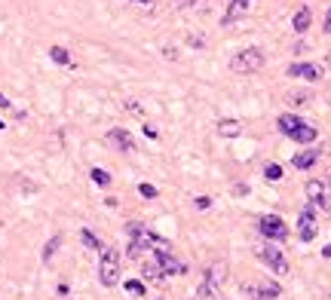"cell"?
<instances>
[{
    "instance_id": "cell-1",
    "label": "cell",
    "mask_w": 331,
    "mask_h": 300,
    "mask_svg": "<svg viewBox=\"0 0 331 300\" xmlns=\"http://www.w3.org/2000/svg\"><path fill=\"white\" fill-rule=\"evenodd\" d=\"M276 126H279L282 135H288L291 141H298V144H313V141H316V129H313L310 122H304L301 117H294V114H282L276 120Z\"/></svg>"
},
{
    "instance_id": "cell-2",
    "label": "cell",
    "mask_w": 331,
    "mask_h": 300,
    "mask_svg": "<svg viewBox=\"0 0 331 300\" xmlns=\"http://www.w3.org/2000/svg\"><path fill=\"white\" fill-rule=\"evenodd\" d=\"M98 279L104 288H114L120 279V254L114 248H101V263H98Z\"/></svg>"
},
{
    "instance_id": "cell-3",
    "label": "cell",
    "mask_w": 331,
    "mask_h": 300,
    "mask_svg": "<svg viewBox=\"0 0 331 300\" xmlns=\"http://www.w3.org/2000/svg\"><path fill=\"white\" fill-rule=\"evenodd\" d=\"M230 67L236 70V74H254V70L264 67V52L257 49V46L243 49V52H236V59L230 61Z\"/></svg>"
},
{
    "instance_id": "cell-4",
    "label": "cell",
    "mask_w": 331,
    "mask_h": 300,
    "mask_svg": "<svg viewBox=\"0 0 331 300\" xmlns=\"http://www.w3.org/2000/svg\"><path fill=\"white\" fill-rule=\"evenodd\" d=\"M157 263L163 267V273H166V276H184V273H187V263L178 260V257L172 254L169 242H160V248H157Z\"/></svg>"
},
{
    "instance_id": "cell-5",
    "label": "cell",
    "mask_w": 331,
    "mask_h": 300,
    "mask_svg": "<svg viewBox=\"0 0 331 300\" xmlns=\"http://www.w3.org/2000/svg\"><path fill=\"white\" fill-rule=\"evenodd\" d=\"M254 254L261 257L276 276H285V273H288V260H285V254H282L279 248H273V245H261V248H257Z\"/></svg>"
},
{
    "instance_id": "cell-6",
    "label": "cell",
    "mask_w": 331,
    "mask_h": 300,
    "mask_svg": "<svg viewBox=\"0 0 331 300\" xmlns=\"http://www.w3.org/2000/svg\"><path fill=\"white\" fill-rule=\"evenodd\" d=\"M126 233H129V239H132V245H138V248L144 251V248H151V245H160V239H157V233L151 230V227H144V224H126Z\"/></svg>"
},
{
    "instance_id": "cell-7",
    "label": "cell",
    "mask_w": 331,
    "mask_h": 300,
    "mask_svg": "<svg viewBox=\"0 0 331 300\" xmlns=\"http://www.w3.org/2000/svg\"><path fill=\"white\" fill-rule=\"evenodd\" d=\"M243 291L248 297H257V300H273L279 297V285L270 279H257V282H243Z\"/></svg>"
},
{
    "instance_id": "cell-8",
    "label": "cell",
    "mask_w": 331,
    "mask_h": 300,
    "mask_svg": "<svg viewBox=\"0 0 331 300\" xmlns=\"http://www.w3.org/2000/svg\"><path fill=\"white\" fill-rule=\"evenodd\" d=\"M257 230H261V236H267V239H285V236H288L285 221H282V218H276V215L257 218Z\"/></svg>"
},
{
    "instance_id": "cell-9",
    "label": "cell",
    "mask_w": 331,
    "mask_h": 300,
    "mask_svg": "<svg viewBox=\"0 0 331 300\" xmlns=\"http://www.w3.org/2000/svg\"><path fill=\"white\" fill-rule=\"evenodd\" d=\"M307 196L313 205H319V208H331V187L325 181H310L307 184Z\"/></svg>"
},
{
    "instance_id": "cell-10",
    "label": "cell",
    "mask_w": 331,
    "mask_h": 300,
    "mask_svg": "<svg viewBox=\"0 0 331 300\" xmlns=\"http://www.w3.org/2000/svg\"><path fill=\"white\" fill-rule=\"evenodd\" d=\"M298 236H301V242H313V239H316V215H313V208L301 211V218H298Z\"/></svg>"
},
{
    "instance_id": "cell-11",
    "label": "cell",
    "mask_w": 331,
    "mask_h": 300,
    "mask_svg": "<svg viewBox=\"0 0 331 300\" xmlns=\"http://www.w3.org/2000/svg\"><path fill=\"white\" fill-rule=\"evenodd\" d=\"M288 77H298V80H319L322 77V67L319 64H291L288 67Z\"/></svg>"
},
{
    "instance_id": "cell-12",
    "label": "cell",
    "mask_w": 331,
    "mask_h": 300,
    "mask_svg": "<svg viewBox=\"0 0 331 300\" xmlns=\"http://www.w3.org/2000/svg\"><path fill=\"white\" fill-rule=\"evenodd\" d=\"M107 141H110V144H114L117 150H123V153L135 150V141H132V135H129V132H123V129H110V132H107Z\"/></svg>"
},
{
    "instance_id": "cell-13",
    "label": "cell",
    "mask_w": 331,
    "mask_h": 300,
    "mask_svg": "<svg viewBox=\"0 0 331 300\" xmlns=\"http://www.w3.org/2000/svg\"><path fill=\"white\" fill-rule=\"evenodd\" d=\"M319 160V150H301V153H294V169H313Z\"/></svg>"
},
{
    "instance_id": "cell-14",
    "label": "cell",
    "mask_w": 331,
    "mask_h": 300,
    "mask_svg": "<svg viewBox=\"0 0 331 300\" xmlns=\"http://www.w3.org/2000/svg\"><path fill=\"white\" fill-rule=\"evenodd\" d=\"M310 22H313V12H310V6H301L298 12H294V31H298V34H304L307 28H310Z\"/></svg>"
},
{
    "instance_id": "cell-15",
    "label": "cell",
    "mask_w": 331,
    "mask_h": 300,
    "mask_svg": "<svg viewBox=\"0 0 331 300\" xmlns=\"http://www.w3.org/2000/svg\"><path fill=\"white\" fill-rule=\"evenodd\" d=\"M239 132H243V129H239L236 120H221L218 122V135H224V138H236Z\"/></svg>"
},
{
    "instance_id": "cell-16",
    "label": "cell",
    "mask_w": 331,
    "mask_h": 300,
    "mask_svg": "<svg viewBox=\"0 0 331 300\" xmlns=\"http://www.w3.org/2000/svg\"><path fill=\"white\" fill-rule=\"evenodd\" d=\"M163 276H166V273H163V267H160V263H157V257L144 263V279H151V282H160Z\"/></svg>"
},
{
    "instance_id": "cell-17",
    "label": "cell",
    "mask_w": 331,
    "mask_h": 300,
    "mask_svg": "<svg viewBox=\"0 0 331 300\" xmlns=\"http://www.w3.org/2000/svg\"><path fill=\"white\" fill-rule=\"evenodd\" d=\"M49 59L59 61V64H71V52H68L65 46H52V49H49Z\"/></svg>"
},
{
    "instance_id": "cell-18",
    "label": "cell",
    "mask_w": 331,
    "mask_h": 300,
    "mask_svg": "<svg viewBox=\"0 0 331 300\" xmlns=\"http://www.w3.org/2000/svg\"><path fill=\"white\" fill-rule=\"evenodd\" d=\"M196 300H218V294H215V285H212V282H202V285H199Z\"/></svg>"
},
{
    "instance_id": "cell-19",
    "label": "cell",
    "mask_w": 331,
    "mask_h": 300,
    "mask_svg": "<svg viewBox=\"0 0 331 300\" xmlns=\"http://www.w3.org/2000/svg\"><path fill=\"white\" fill-rule=\"evenodd\" d=\"M89 175H92V181H95L98 187H107V184H110V175H107L104 169H92Z\"/></svg>"
},
{
    "instance_id": "cell-20",
    "label": "cell",
    "mask_w": 331,
    "mask_h": 300,
    "mask_svg": "<svg viewBox=\"0 0 331 300\" xmlns=\"http://www.w3.org/2000/svg\"><path fill=\"white\" fill-rule=\"evenodd\" d=\"M80 239H83V245H86V248H92V251H95V248H101V242L95 239V233H89V230H83V233H80Z\"/></svg>"
},
{
    "instance_id": "cell-21",
    "label": "cell",
    "mask_w": 331,
    "mask_h": 300,
    "mask_svg": "<svg viewBox=\"0 0 331 300\" xmlns=\"http://www.w3.org/2000/svg\"><path fill=\"white\" fill-rule=\"evenodd\" d=\"M126 291L132 294V297H144V285H141L138 279H129V282H126Z\"/></svg>"
},
{
    "instance_id": "cell-22",
    "label": "cell",
    "mask_w": 331,
    "mask_h": 300,
    "mask_svg": "<svg viewBox=\"0 0 331 300\" xmlns=\"http://www.w3.org/2000/svg\"><path fill=\"white\" fill-rule=\"evenodd\" d=\"M264 178H267V181H279V178H282V169L276 166V163H270V166L264 169Z\"/></svg>"
},
{
    "instance_id": "cell-23",
    "label": "cell",
    "mask_w": 331,
    "mask_h": 300,
    "mask_svg": "<svg viewBox=\"0 0 331 300\" xmlns=\"http://www.w3.org/2000/svg\"><path fill=\"white\" fill-rule=\"evenodd\" d=\"M59 245H62V239L55 236V239H49V245H46V251H43V260H52V254L59 251Z\"/></svg>"
},
{
    "instance_id": "cell-24",
    "label": "cell",
    "mask_w": 331,
    "mask_h": 300,
    "mask_svg": "<svg viewBox=\"0 0 331 300\" xmlns=\"http://www.w3.org/2000/svg\"><path fill=\"white\" fill-rule=\"evenodd\" d=\"M224 279V263H215V267H209V282H221Z\"/></svg>"
},
{
    "instance_id": "cell-25",
    "label": "cell",
    "mask_w": 331,
    "mask_h": 300,
    "mask_svg": "<svg viewBox=\"0 0 331 300\" xmlns=\"http://www.w3.org/2000/svg\"><path fill=\"white\" fill-rule=\"evenodd\" d=\"M138 193H141L144 199H154V196H157V187H151V184H141V187H138Z\"/></svg>"
},
{
    "instance_id": "cell-26",
    "label": "cell",
    "mask_w": 331,
    "mask_h": 300,
    "mask_svg": "<svg viewBox=\"0 0 331 300\" xmlns=\"http://www.w3.org/2000/svg\"><path fill=\"white\" fill-rule=\"evenodd\" d=\"M209 205H212L209 196H196V208H209Z\"/></svg>"
},
{
    "instance_id": "cell-27",
    "label": "cell",
    "mask_w": 331,
    "mask_h": 300,
    "mask_svg": "<svg viewBox=\"0 0 331 300\" xmlns=\"http://www.w3.org/2000/svg\"><path fill=\"white\" fill-rule=\"evenodd\" d=\"M172 3H175V6H193L196 0H172Z\"/></svg>"
},
{
    "instance_id": "cell-28",
    "label": "cell",
    "mask_w": 331,
    "mask_h": 300,
    "mask_svg": "<svg viewBox=\"0 0 331 300\" xmlns=\"http://www.w3.org/2000/svg\"><path fill=\"white\" fill-rule=\"evenodd\" d=\"M0 108H9V98H6L3 92H0Z\"/></svg>"
},
{
    "instance_id": "cell-29",
    "label": "cell",
    "mask_w": 331,
    "mask_h": 300,
    "mask_svg": "<svg viewBox=\"0 0 331 300\" xmlns=\"http://www.w3.org/2000/svg\"><path fill=\"white\" fill-rule=\"evenodd\" d=\"M322 257H325V260H331V245H325V248H322Z\"/></svg>"
},
{
    "instance_id": "cell-30",
    "label": "cell",
    "mask_w": 331,
    "mask_h": 300,
    "mask_svg": "<svg viewBox=\"0 0 331 300\" xmlns=\"http://www.w3.org/2000/svg\"><path fill=\"white\" fill-rule=\"evenodd\" d=\"M325 31L331 34V9H328V15H325Z\"/></svg>"
},
{
    "instance_id": "cell-31",
    "label": "cell",
    "mask_w": 331,
    "mask_h": 300,
    "mask_svg": "<svg viewBox=\"0 0 331 300\" xmlns=\"http://www.w3.org/2000/svg\"><path fill=\"white\" fill-rule=\"evenodd\" d=\"M132 3H141V6H147V3H154V0H132Z\"/></svg>"
},
{
    "instance_id": "cell-32",
    "label": "cell",
    "mask_w": 331,
    "mask_h": 300,
    "mask_svg": "<svg viewBox=\"0 0 331 300\" xmlns=\"http://www.w3.org/2000/svg\"><path fill=\"white\" fill-rule=\"evenodd\" d=\"M233 3H239V6H243V3H248V0H233Z\"/></svg>"
},
{
    "instance_id": "cell-33",
    "label": "cell",
    "mask_w": 331,
    "mask_h": 300,
    "mask_svg": "<svg viewBox=\"0 0 331 300\" xmlns=\"http://www.w3.org/2000/svg\"><path fill=\"white\" fill-rule=\"evenodd\" d=\"M0 129H3V120H0Z\"/></svg>"
},
{
    "instance_id": "cell-34",
    "label": "cell",
    "mask_w": 331,
    "mask_h": 300,
    "mask_svg": "<svg viewBox=\"0 0 331 300\" xmlns=\"http://www.w3.org/2000/svg\"><path fill=\"white\" fill-rule=\"evenodd\" d=\"M328 64H331V56H328Z\"/></svg>"
},
{
    "instance_id": "cell-35",
    "label": "cell",
    "mask_w": 331,
    "mask_h": 300,
    "mask_svg": "<svg viewBox=\"0 0 331 300\" xmlns=\"http://www.w3.org/2000/svg\"><path fill=\"white\" fill-rule=\"evenodd\" d=\"M325 300H331V297H325Z\"/></svg>"
}]
</instances>
